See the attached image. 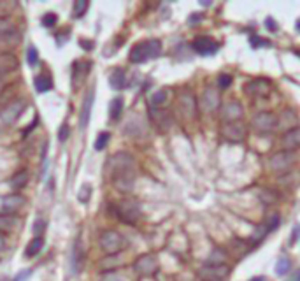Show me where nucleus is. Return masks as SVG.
Segmentation results:
<instances>
[{"instance_id":"nucleus-1","label":"nucleus","mask_w":300,"mask_h":281,"mask_svg":"<svg viewBox=\"0 0 300 281\" xmlns=\"http://www.w3.org/2000/svg\"><path fill=\"white\" fill-rule=\"evenodd\" d=\"M109 174L118 192L130 194L135 184V160L128 153H116L109 160Z\"/></svg>"},{"instance_id":"nucleus-2","label":"nucleus","mask_w":300,"mask_h":281,"mask_svg":"<svg viewBox=\"0 0 300 281\" xmlns=\"http://www.w3.org/2000/svg\"><path fill=\"white\" fill-rule=\"evenodd\" d=\"M177 113H179L183 123H191L198 115V102L190 88H181L177 95Z\"/></svg>"},{"instance_id":"nucleus-3","label":"nucleus","mask_w":300,"mask_h":281,"mask_svg":"<svg viewBox=\"0 0 300 281\" xmlns=\"http://www.w3.org/2000/svg\"><path fill=\"white\" fill-rule=\"evenodd\" d=\"M162 55V42L151 39V41H144L135 44L130 49V62L132 63H144L146 60L158 58Z\"/></svg>"},{"instance_id":"nucleus-4","label":"nucleus","mask_w":300,"mask_h":281,"mask_svg":"<svg viewBox=\"0 0 300 281\" xmlns=\"http://www.w3.org/2000/svg\"><path fill=\"white\" fill-rule=\"evenodd\" d=\"M98 244L102 248L104 253H107L109 257H114L120 251H123L127 248V239H125L123 234H120L118 230H104L98 237Z\"/></svg>"},{"instance_id":"nucleus-5","label":"nucleus","mask_w":300,"mask_h":281,"mask_svg":"<svg viewBox=\"0 0 300 281\" xmlns=\"http://www.w3.org/2000/svg\"><path fill=\"white\" fill-rule=\"evenodd\" d=\"M113 208V213L125 223H135L139 218H141V208L135 201L132 199H123V201L116 202V204L111 206Z\"/></svg>"},{"instance_id":"nucleus-6","label":"nucleus","mask_w":300,"mask_h":281,"mask_svg":"<svg viewBox=\"0 0 300 281\" xmlns=\"http://www.w3.org/2000/svg\"><path fill=\"white\" fill-rule=\"evenodd\" d=\"M251 129L258 134H269L272 132L274 129H277V116L274 113L269 111H262L256 113L255 116L251 118Z\"/></svg>"},{"instance_id":"nucleus-7","label":"nucleus","mask_w":300,"mask_h":281,"mask_svg":"<svg viewBox=\"0 0 300 281\" xmlns=\"http://www.w3.org/2000/svg\"><path fill=\"white\" fill-rule=\"evenodd\" d=\"M134 271L137 272L139 276H142V278H149V276L158 272V260H156V257L151 253L141 255V257L134 262Z\"/></svg>"},{"instance_id":"nucleus-8","label":"nucleus","mask_w":300,"mask_h":281,"mask_svg":"<svg viewBox=\"0 0 300 281\" xmlns=\"http://www.w3.org/2000/svg\"><path fill=\"white\" fill-rule=\"evenodd\" d=\"M221 137L228 142H242L248 136V129L244 123L235 122V123H223L220 130Z\"/></svg>"},{"instance_id":"nucleus-9","label":"nucleus","mask_w":300,"mask_h":281,"mask_svg":"<svg viewBox=\"0 0 300 281\" xmlns=\"http://www.w3.org/2000/svg\"><path fill=\"white\" fill-rule=\"evenodd\" d=\"M27 108V102L23 99H16V101L9 102L6 108L0 111V120H2L4 125H13L18 118L21 116V113Z\"/></svg>"},{"instance_id":"nucleus-10","label":"nucleus","mask_w":300,"mask_h":281,"mask_svg":"<svg viewBox=\"0 0 300 281\" xmlns=\"http://www.w3.org/2000/svg\"><path fill=\"white\" fill-rule=\"evenodd\" d=\"M230 274V267L227 264L223 265H204L198 271V278L202 281H223Z\"/></svg>"},{"instance_id":"nucleus-11","label":"nucleus","mask_w":300,"mask_h":281,"mask_svg":"<svg viewBox=\"0 0 300 281\" xmlns=\"http://www.w3.org/2000/svg\"><path fill=\"white\" fill-rule=\"evenodd\" d=\"M295 163V155L291 151H277L272 155L269 165L274 172H286L288 169H291V165Z\"/></svg>"},{"instance_id":"nucleus-12","label":"nucleus","mask_w":300,"mask_h":281,"mask_svg":"<svg viewBox=\"0 0 300 281\" xmlns=\"http://www.w3.org/2000/svg\"><path fill=\"white\" fill-rule=\"evenodd\" d=\"M272 91V84L267 79H253L244 86V93L253 99H265Z\"/></svg>"},{"instance_id":"nucleus-13","label":"nucleus","mask_w":300,"mask_h":281,"mask_svg":"<svg viewBox=\"0 0 300 281\" xmlns=\"http://www.w3.org/2000/svg\"><path fill=\"white\" fill-rule=\"evenodd\" d=\"M198 106L204 113H214L218 108H220V93L216 91L214 86H207L206 90L200 95Z\"/></svg>"},{"instance_id":"nucleus-14","label":"nucleus","mask_w":300,"mask_h":281,"mask_svg":"<svg viewBox=\"0 0 300 281\" xmlns=\"http://www.w3.org/2000/svg\"><path fill=\"white\" fill-rule=\"evenodd\" d=\"M242 115H244V109H242V104L237 101H230L221 108V118H223V123H235L241 122Z\"/></svg>"},{"instance_id":"nucleus-15","label":"nucleus","mask_w":300,"mask_h":281,"mask_svg":"<svg viewBox=\"0 0 300 281\" xmlns=\"http://www.w3.org/2000/svg\"><path fill=\"white\" fill-rule=\"evenodd\" d=\"M149 116H151V122L155 123L156 129L162 130V132H167L174 123L172 115H170V111H167V109H151Z\"/></svg>"},{"instance_id":"nucleus-16","label":"nucleus","mask_w":300,"mask_h":281,"mask_svg":"<svg viewBox=\"0 0 300 281\" xmlns=\"http://www.w3.org/2000/svg\"><path fill=\"white\" fill-rule=\"evenodd\" d=\"M281 146H283L284 151H291L300 148V125L293 127V129L286 130L281 137Z\"/></svg>"},{"instance_id":"nucleus-17","label":"nucleus","mask_w":300,"mask_h":281,"mask_svg":"<svg viewBox=\"0 0 300 281\" xmlns=\"http://www.w3.org/2000/svg\"><path fill=\"white\" fill-rule=\"evenodd\" d=\"M25 197L20 194H13L7 195V197L2 199V213L4 215H14L16 211H20L21 208L25 206Z\"/></svg>"},{"instance_id":"nucleus-18","label":"nucleus","mask_w":300,"mask_h":281,"mask_svg":"<svg viewBox=\"0 0 300 281\" xmlns=\"http://www.w3.org/2000/svg\"><path fill=\"white\" fill-rule=\"evenodd\" d=\"M93 99H95V90L91 88L86 93V97L83 99V104H81V116H79V129L84 130L88 127L90 122V115H91V106H93Z\"/></svg>"},{"instance_id":"nucleus-19","label":"nucleus","mask_w":300,"mask_h":281,"mask_svg":"<svg viewBox=\"0 0 300 281\" xmlns=\"http://www.w3.org/2000/svg\"><path fill=\"white\" fill-rule=\"evenodd\" d=\"M193 49L198 55H213L218 51V42L213 37L202 35V37H197L193 41Z\"/></svg>"},{"instance_id":"nucleus-20","label":"nucleus","mask_w":300,"mask_h":281,"mask_svg":"<svg viewBox=\"0 0 300 281\" xmlns=\"http://www.w3.org/2000/svg\"><path fill=\"white\" fill-rule=\"evenodd\" d=\"M83 260H84V251L81 246V241L76 239L72 244V251H70V272L77 274L83 267Z\"/></svg>"},{"instance_id":"nucleus-21","label":"nucleus","mask_w":300,"mask_h":281,"mask_svg":"<svg viewBox=\"0 0 300 281\" xmlns=\"http://www.w3.org/2000/svg\"><path fill=\"white\" fill-rule=\"evenodd\" d=\"M169 97H170L169 88H160L158 91H155L149 97V106H151V109H163V106L169 102Z\"/></svg>"},{"instance_id":"nucleus-22","label":"nucleus","mask_w":300,"mask_h":281,"mask_svg":"<svg viewBox=\"0 0 300 281\" xmlns=\"http://www.w3.org/2000/svg\"><path fill=\"white\" fill-rule=\"evenodd\" d=\"M18 67V60L13 53H4L0 55V76H6V74L13 72Z\"/></svg>"},{"instance_id":"nucleus-23","label":"nucleus","mask_w":300,"mask_h":281,"mask_svg":"<svg viewBox=\"0 0 300 281\" xmlns=\"http://www.w3.org/2000/svg\"><path fill=\"white\" fill-rule=\"evenodd\" d=\"M27 183H28V170L27 169L18 170V172L13 174V177L9 179V186L16 192L23 190V188L27 186Z\"/></svg>"},{"instance_id":"nucleus-24","label":"nucleus","mask_w":300,"mask_h":281,"mask_svg":"<svg viewBox=\"0 0 300 281\" xmlns=\"http://www.w3.org/2000/svg\"><path fill=\"white\" fill-rule=\"evenodd\" d=\"M109 83L114 90H123L127 86V76H125L123 69H114L113 74L109 76Z\"/></svg>"},{"instance_id":"nucleus-25","label":"nucleus","mask_w":300,"mask_h":281,"mask_svg":"<svg viewBox=\"0 0 300 281\" xmlns=\"http://www.w3.org/2000/svg\"><path fill=\"white\" fill-rule=\"evenodd\" d=\"M34 84H35L37 93H46V91H49L53 88V79L49 74H39V76L35 77Z\"/></svg>"},{"instance_id":"nucleus-26","label":"nucleus","mask_w":300,"mask_h":281,"mask_svg":"<svg viewBox=\"0 0 300 281\" xmlns=\"http://www.w3.org/2000/svg\"><path fill=\"white\" fill-rule=\"evenodd\" d=\"M42 246H44V239H42V236L34 237V239H32L30 243L27 244V248H25V257L34 258L37 253H41Z\"/></svg>"},{"instance_id":"nucleus-27","label":"nucleus","mask_w":300,"mask_h":281,"mask_svg":"<svg viewBox=\"0 0 300 281\" xmlns=\"http://www.w3.org/2000/svg\"><path fill=\"white\" fill-rule=\"evenodd\" d=\"M18 223H20V220L14 215H4L2 213V215H0V232H9Z\"/></svg>"},{"instance_id":"nucleus-28","label":"nucleus","mask_w":300,"mask_h":281,"mask_svg":"<svg viewBox=\"0 0 300 281\" xmlns=\"http://www.w3.org/2000/svg\"><path fill=\"white\" fill-rule=\"evenodd\" d=\"M123 99L121 97H116V99H113L111 101V104H109V116H111V120H120V116H121V113H123Z\"/></svg>"},{"instance_id":"nucleus-29","label":"nucleus","mask_w":300,"mask_h":281,"mask_svg":"<svg viewBox=\"0 0 300 281\" xmlns=\"http://www.w3.org/2000/svg\"><path fill=\"white\" fill-rule=\"evenodd\" d=\"M227 258H228V253H225L223 250L216 248V250L211 253L207 264H211V265H223V264H227Z\"/></svg>"},{"instance_id":"nucleus-30","label":"nucleus","mask_w":300,"mask_h":281,"mask_svg":"<svg viewBox=\"0 0 300 281\" xmlns=\"http://www.w3.org/2000/svg\"><path fill=\"white\" fill-rule=\"evenodd\" d=\"M258 199L265 206H270V204H276L277 202V194L272 190H265V188H262V190L258 192Z\"/></svg>"},{"instance_id":"nucleus-31","label":"nucleus","mask_w":300,"mask_h":281,"mask_svg":"<svg viewBox=\"0 0 300 281\" xmlns=\"http://www.w3.org/2000/svg\"><path fill=\"white\" fill-rule=\"evenodd\" d=\"M290 267H291L290 258L281 257L279 260H277V264H276V274H277V276H284L288 271H290Z\"/></svg>"},{"instance_id":"nucleus-32","label":"nucleus","mask_w":300,"mask_h":281,"mask_svg":"<svg viewBox=\"0 0 300 281\" xmlns=\"http://www.w3.org/2000/svg\"><path fill=\"white\" fill-rule=\"evenodd\" d=\"M100 281H130V279H128V276L125 274V272L109 271V272H106V274L102 276V279H100Z\"/></svg>"},{"instance_id":"nucleus-33","label":"nucleus","mask_w":300,"mask_h":281,"mask_svg":"<svg viewBox=\"0 0 300 281\" xmlns=\"http://www.w3.org/2000/svg\"><path fill=\"white\" fill-rule=\"evenodd\" d=\"M86 9H88L86 0H76V2H74V7H72V16L77 20V18H81L84 13H86Z\"/></svg>"},{"instance_id":"nucleus-34","label":"nucleus","mask_w":300,"mask_h":281,"mask_svg":"<svg viewBox=\"0 0 300 281\" xmlns=\"http://www.w3.org/2000/svg\"><path fill=\"white\" fill-rule=\"evenodd\" d=\"M20 39H21V35H20V32L18 30H13V32H9L7 35H4V37H0V42L2 44H18L20 42Z\"/></svg>"},{"instance_id":"nucleus-35","label":"nucleus","mask_w":300,"mask_h":281,"mask_svg":"<svg viewBox=\"0 0 300 281\" xmlns=\"http://www.w3.org/2000/svg\"><path fill=\"white\" fill-rule=\"evenodd\" d=\"M41 23H42V27H46V28H53L56 23H58V16H56L55 13H46L44 16L41 18Z\"/></svg>"},{"instance_id":"nucleus-36","label":"nucleus","mask_w":300,"mask_h":281,"mask_svg":"<svg viewBox=\"0 0 300 281\" xmlns=\"http://www.w3.org/2000/svg\"><path fill=\"white\" fill-rule=\"evenodd\" d=\"M16 30L13 25V21L7 20V18H0V37H4V35H7L9 32Z\"/></svg>"},{"instance_id":"nucleus-37","label":"nucleus","mask_w":300,"mask_h":281,"mask_svg":"<svg viewBox=\"0 0 300 281\" xmlns=\"http://www.w3.org/2000/svg\"><path fill=\"white\" fill-rule=\"evenodd\" d=\"M109 139H111V134L109 132H100L98 137H97V141H95V149H97V151H102V149L107 146Z\"/></svg>"},{"instance_id":"nucleus-38","label":"nucleus","mask_w":300,"mask_h":281,"mask_svg":"<svg viewBox=\"0 0 300 281\" xmlns=\"http://www.w3.org/2000/svg\"><path fill=\"white\" fill-rule=\"evenodd\" d=\"M27 62H28V65H37V62H39V53H37V49L34 48V46H30V48L27 49Z\"/></svg>"},{"instance_id":"nucleus-39","label":"nucleus","mask_w":300,"mask_h":281,"mask_svg":"<svg viewBox=\"0 0 300 281\" xmlns=\"http://www.w3.org/2000/svg\"><path fill=\"white\" fill-rule=\"evenodd\" d=\"M230 84H232V76H230V74H220V77H218V86H220L221 90H227Z\"/></svg>"},{"instance_id":"nucleus-40","label":"nucleus","mask_w":300,"mask_h":281,"mask_svg":"<svg viewBox=\"0 0 300 281\" xmlns=\"http://www.w3.org/2000/svg\"><path fill=\"white\" fill-rule=\"evenodd\" d=\"M69 136H70V129H69V125H67V123H63V125L60 127L58 139L62 141V142H65L67 139H69Z\"/></svg>"},{"instance_id":"nucleus-41","label":"nucleus","mask_w":300,"mask_h":281,"mask_svg":"<svg viewBox=\"0 0 300 281\" xmlns=\"http://www.w3.org/2000/svg\"><path fill=\"white\" fill-rule=\"evenodd\" d=\"M14 4H6V2H0V18H6L9 14V9L13 7Z\"/></svg>"},{"instance_id":"nucleus-42","label":"nucleus","mask_w":300,"mask_h":281,"mask_svg":"<svg viewBox=\"0 0 300 281\" xmlns=\"http://www.w3.org/2000/svg\"><path fill=\"white\" fill-rule=\"evenodd\" d=\"M249 41H251L253 48H256V46H269V44H267L269 41H265V39H262V37H251Z\"/></svg>"},{"instance_id":"nucleus-43","label":"nucleus","mask_w":300,"mask_h":281,"mask_svg":"<svg viewBox=\"0 0 300 281\" xmlns=\"http://www.w3.org/2000/svg\"><path fill=\"white\" fill-rule=\"evenodd\" d=\"M90 186H88V184H84V190L83 188H81V192H79V201L81 202H86L88 201V195H90Z\"/></svg>"},{"instance_id":"nucleus-44","label":"nucleus","mask_w":300,"mask_h":281,"mask_svg":"<svg viewBox=\"0 0 300 281\" xmlns=\"http://www.w3.org/2000/svg\"><path fill=\"white\" fill-rule=\"evenodd\" d=\"M44 229H46L44 220H37V222H35V227H34V232L37 234V237H39V232H44Z\"/></svg>"},{"instance_id":"nucleus-45","label":"nucleus","mask_w":300,"mask_h":281,"mask_svg":"<svg viewBox=\"0 0 300 281\" xmlns=\"http://www.w3.org/2000/svg\"><path fill=\"white\" fill-rule=\"evenodd\" d=\"M79 44H81V48H84V49H93V44H91V41H88V39H81L79 41Z\"/></svg>"},{"instance_id":"nucleus-46","label":"nucleus","mask_w":300,"mask_h":281,"mask_svg":"<svg viewBox=\"0 0 300 281\" xmlns=\"http://www.w3.org/2000/svg\"><path fill=\"white\" fill-rule=\"evenodd\" d=\"M265 23H267V27H269V30H270V32H276V30H277L276 21H272V20H270V18H267Z\"/></svg>"},{"instance_id":"nucleus-47","label":"nucleus","mask_w":300,"mask_h":281,"mask_svg":"<svg viewBox=\"0 0 300 281\" xmlns=\"http://www.w3.org/2000/svg\"><path fill=\"white\" fill-rule=\"evenodd\" d=\"M6 236H4V234L2 232H0V253H2V251L4 250H6Z\"/></svg>"},{"instance_id":"nucleus-48","label":"nucleus","mask_w":300,"mask_h":281,"mask_svg":"<svg viewBox=\"0 0 300 281\" xmlns=\"http://www.w3.org/2000/svg\"><path fill=\"white\" fill-rule=\"evenodd\" d=\"M30 274H32V271H23V272H21V274L18 276V278L14 279V281H23L25 278H28V276H30Z\"/></svg>"},{"instance_id":"nucleus-49","label":"nucleus","mask_w":300,"mask_h":281,"mask_svg":"<svg viewBox=\"0 0 300 281\" xmlns=\"http://www.w3.org/2000/svg\"><path fill=\"white\" fill-rule=\"evenodd\" d=\"M288 281H300V269H297V271L290 276V279H288Z\"/></svg>"},{"instance_id":"nucleus-50","label":"nucleus","mask_w":300,"mask_h":281,"mask_svg":"<svg viewBox=\"0 0 300 281\" xmlns=\"http://www.w3.org/2000/svg\"><path fill=\"white\" fill-rule=\"evenodd\" d=\"M200 18H202V16H191L190 18V23H195V21H198Z\"/></svg>"},{"instance_id":"nucleus-51","label":"nucleus","mask_w":300,"mask_h":281,"mask_svg":"<svg viewBox=\"0 0 300 281\" xmlns=\"http://www.w3.org/2000/svg\"><path fill=\"white\" fill-rule=\"evenodd\" d=\"M251 281H265V278H253Z\"/></svg>"},{"instance_id":"nucleus-52","label":"nucleus","mask_w":300,"mask_h":281,"mask_svg":"<svg viewBox=\"0 0 300 281\" xmlns=\"http://www.w3.org/2000/svg\"><path fill=\"white\" fill-rule=\"evenodd\" d=\"M297 27H298V30H300V20L297 21Z\"/></svg>"},{"instance_id":"nucleus-53","label":"nucleus","mask_w":300,"mask_h":281,"mask_svg":"<svg viewBox=\"0 0 300 281\" xmlns=\"http://www.w3.org/2000/svg\"><path fill=\"white\" fill-rule=\"evenodd\" d=\"M0 90H2V86H0Z\"/></svg>"}]
</instances>
